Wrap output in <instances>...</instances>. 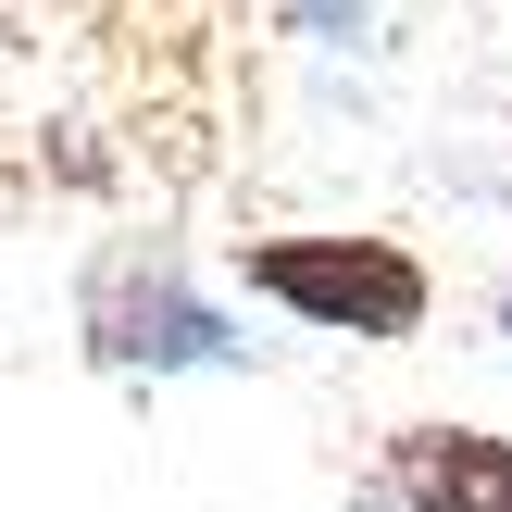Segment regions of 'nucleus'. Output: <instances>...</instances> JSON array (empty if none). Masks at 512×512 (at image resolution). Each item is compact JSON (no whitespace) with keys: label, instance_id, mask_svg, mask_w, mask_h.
Masks as SVG:
<instances>
[{"label":"nucleus","instance_id":"2","mask_svg":"<svg viewBox=\"0 0 512 512\" xmlns=\"http://www.w3.org/2000/svg\"><path fill=\"white\" fill-rule=\"evenodd\" d=\"M400 500L413 512H512V438H488V425H413L400 438Z\"/></svg>","mask_w":512,"mask_h":512},{"label":"nucleus","instance_id":"1","mask_svg":"<svg viewBox=\"0 0 512 512\" xmlns=\"http://www.w3.org/2000/svg\"><path fill=\"white\" fill-rule=\"evenodd\" d=\"M250 288L288 300L300 325H338V338H413L425 325V263L388 238H263Z\"/></svg>","mask_w":512,"mask_h":512}]
</instances>
